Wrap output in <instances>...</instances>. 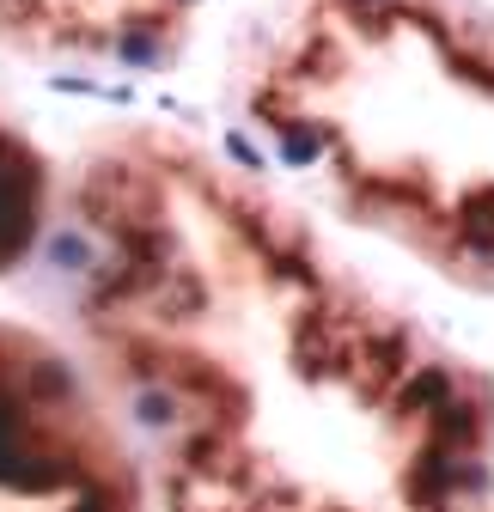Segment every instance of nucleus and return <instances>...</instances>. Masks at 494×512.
<instances>
[{
    "mask_svg": "<svg viewBox=\"0 0 494 512\" xmlns=\"http://www.w3.org/2000/svg\"><path fill=\"white\" fill-rule=\"evenodd\" d=\"M61 202L92 244L80 366L147 512H494V378L269 183L122 122Z\"/></svg>",
    "mask_w": 494,
    "mask_h": 512,
    "instance_id": "obj_1",
    "label": "nucleus"
},
{
    "mask_svg": "<svg viewBox=\"0 0 494 512\" xmlns=\"http://www.w3.org/2000/svg\"><path fill=\"white\" fill-rule=\"evenodd\" d=\"M232 98L348 226L494 293V7L281 0L232 55Z\"/></svg>",
    "mask_w": 494,
    "mask_h": 512,
    "instance_id": "obj_2",
    "label": "nucleus"
},
{
    "mask_svg": "<svg viewBox=\"0 0 494 512\" xmlns=\"http://www.w3.org/2000/svg\"><path fill=\"white\" fill-rule=\"evenodd\" d=\"M0 512H147L86 366L19 317H0Z\"/></svg>",
    "mask_w": 494,
    "mask_h": 512,
    "instance_id": "obj_3",
    "label": "nucleus"
},
{
    "mask_svg": "<svg viewBox=\"0 0 494 512\" xmlns=\"http://www.w3.org/2000/svg\"><path fill=\"white\" fill-rule=\"evenodd\" d=\"M202 0H0V49L49 61H159Z\"/></svg>",
    "mask_w": 494,
    "mask_h": 512,
    "instance_id": "obj_4",
    "label": "nucleus"
},
{
    "mask_svg": "<svg viewBox=\"0 0 494 512\" xmlns=\"http://www.w3.org/2000/svg\"><path fill=\"white\" fill-rule=\"evenodd\" d=\"M49 208H55V165L31 141L19 110L0 98V281L37 250Z\"/></svg>",
    "mask_w": 494,
    "mask_h": 512,
    "instance_id": "obj_5",
    "label": "nucleus"
}]
</instances>
